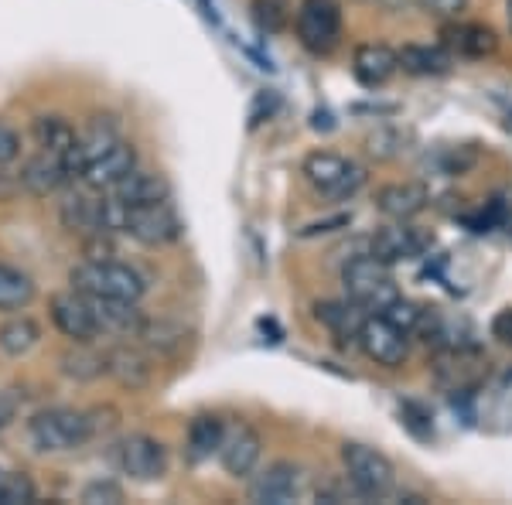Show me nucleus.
<instances>
[{
	"label": "nucleus",
	"mask_w": 512,
	"mask_h": 505,
	"mask_svg": "<svg viewBox=\"0 0 512 505\" xmlns=\"http://www.w3.org/2000/svg\"><path fill=\"white\" fill-rule=\"evenodd\" d=\"M72 291L86 294V297H113V301H140L144 297V277L130 267V263H120L113 256L106 260H82L72 267L69 273Z\"/></svg>",
	"instance_id": "f257e3e1"
},
{
	"label": "nucleus",
	"mask_w": 512,
	"mask_h": 505,
	"mask_svg": "<svg viewBox=\"0 0 512 505\" xmlns=\"http://www.w3.org/2000/svg\"><path fill=\"white\" fill-rule=\"evenodd\" d=\"M28 437L38 451L45 454H62V451H76L93 437V420L82 410L69 407H52L41 410L28 420Z\"/></svg>",
	"instance_id": "f03ea898"
},
{
	"label": "nucleus",
	"mask_w": 512,
	"mask_h": 505,
	"mask_svg": "<svg viewBox=\"0 0 512 505\" xmlns=\"http://www.w3.org/2000/svg\"><path fill=\"white\" fill-rule=\"evenodd\" d=\"M342 284H345L349 301H355L362 311H373V314H383L386 304L400 297L390 277V263H383L373 253L352 256L342 267Z\"/></svg>",
	"instance_id": "7ed1b4c3"
},
{
	"label": "nucleus",
	"mask_w": 512,
	"mask_h": 505,
	"mask_svg": "<svg viewBox=\"0 0 512 505\" xmlns=\"http://www.w3.org/2000/svg\"><path fill=\"white\" fill-rule=\"evenodd\" d=\"M301 175L318 195L335 198V202H345V198H352L366 185V168L332 151H315L304 157Z\"/></svg>",
	"instance_id": "20e7f679"
},
{
	"label": "nucleus",
	"mask_w": 512,
	"mask_h": 505,
	"mask_svg": "<svg viewBox=\"0 0 512 505\" xmlns=\"http://www.w3.org/2000/svg\"><path fill=\"white\" fill-rule=\"evenodd\" d=\"M342 465L359 499H386L396 485V468L383 451L369 444H342Z\"/></svg>",
	"instance_id": "39448f33"
},
{
	"label": "nucleus",
	"mask_w": 512,
	"mask_h": 505,
	"mask_svg": "<svg viewBox=\"0 0 512 505\" xmlns=\"http://www.w3.org/2000/svg\"><path fill=\"white\" fill-rule=\"evenodd\" d=\"M297 41L311 55H332L342 38V7L335 0H301L294 14Z\"/></svg>",
	"instance_id": "423d86ee"
},
{
	"label": "nucleus",
	"mask_w": 512,
	"mask_h": 505,
	"mask_svg": "<svg viewBox=\"0 0 512 505\" xmlns=\"http://www.w3.org/2000/svg\"><path fill=\"white\" fill-rule=\"evenodd\" d=\"M123 233L134 236L140 246H168L181 236V219H178L175 205H171V198L127 205V215H123Z\"/></svg>",
	"instance_id": "0eeeda50"
},
{
	"label": "nucleus",
	"mask_w": 512,
	"mask_h": 505,
	"mask_svg": "<svg viewBox=\"0 0 512 505\" xmlns=\"http://www.w3.org/2000/svg\"><path fill=\"white\" fill-rule=\"evenodd\" d=\"M355 342H359V349L369 355L373 362L379 366H403L407 362V331L396 328L390 318H383V314H369V318H362L359 325V335H355Z\"/></svg>",
	"instance_id": "6e6552de"
},
{
	"label": "nucleus",
	"mask_w": 512,
	"mask_h": 505,
	"mask_svg": "<svg viewBox=\"0 0 512 505\" xmlns=\"http://www.w3.org/2000/svg\"><path fill=\"white\" fill-rule=\"evenodd\" d=\"M52 325L62 331L69 342H79V345H93L103 328L96 321V311H93V301L79 291H65V294H55L52 304Z\"/></svg>",
	"instance_id": "1a4fd4ad"
},
{
	"label": "nucleus",
	"mask_w": 512,
	"mask_h": 505,
	"mask_svg": "<svg viewBox=\"0 0 512 505\" xmlns=\"http://www.w3.org/2000/svg\"><path fill=\"white\" fill-rule=\"evenodd\" d=\"M117 465L134 482H158L168 471V447L158 437L130 434L117 444Z\"/></svg>",
	"instance_id": "9d476101"
},
{
	"label": "nucleus",
	"mask_w": 512,
	"mask_h": 505,
	"mask_svg": "<svg viewBox=\"0 0 512 505\" xmlns=\"http://www.w3.org/2000/svg\"><path fill=\"white\" fill-rule=\"evenodd\" d=\"M137 171V147L130 140H120L113 151H106L103 157H96L93 164L79 171L82 188L89 192H113L123 178H130Z\"/></svg>",
	"instance_id": "9b49d317"
},
{
	"label": "nucleus",
	"mask_w": 512,
	"mask_h": 505,
	"mask_svg": "<svg viewBox=\"0 0 512 505\" xmlns=\"http://www.w3.org/2000/svg\"><path fill=\"white\" fill-rule=\"evenodd\" d=\"M260 454H263V441L260 434L250 427V424H229L226 434H222V444H219V461L222 468L229 471L233 478H246L253 475V468L260 465Z\"/></svg>",
	"instance_id": "f8f14e48"
},
{
	"label": "nucleus",
	"mask_w": 512,
	"mask_h": 505,
	"mask_svg": "<svg viewBox=\"0 0 512 505\" xmlns=\"http://www.w3.org/2000/svg\"><path fill=\"white\" fill-rule=\"evenodd\" d=\"M72 178H76V171H72V164L59 154L38 151L35 157H28V161L21 164V185L38 198L59 195Z\"/></svg>",
	"instance_id": "ddd939ff"
},
{
	"label": "nucleus",
	"mask_w": 512,
	"mask_h": 505,
	"mask_svg": "<svg viewBox=\"0 0 512 505\" xmlns=\"http://www.w3.org/2000/svg\"><path fill=\"white\" fill-rule=\"evenodd\" d=\"M59 219L69 233H79L86 239L99 236L103 233V192H89V188L65 192L59 202Z\"/></svg>",
	"instance_id": "4468645a"
},
{
	"label": "nucleus",
	"mask_w": 512,
	"mask_h": 505,
	"mask_svg": "<svg viewBox=\"0 0 512 505\" xmlns=\"http://www.w3.org/2000/svg\"><path fill=\"white\" fill-rule=\"evenodd\" d=\"M106 376L127 389H147L154 383V352L144 345H117L106 352Z\"/></svg>",
	"instance_id": "2eb2a0df"
},
{
	"label": "nucleus",
	"mask_w": 512,
	"mask_h": 505,
	"mask_svg": "<svg viewBox=\"0 0 512 505\" xmlns=\"http://www.w3.org/2000/svg\"><path fill=\"white\" fill-rule=\"evenodd\" d=\"M301 492V471L291 461H274L267 465V471L253 478L250 485V502H260V505H287L297 499Z\"/></svg>",
	"instance_id": "dca6fc26"
},
{
	"label": "nucleus",
	"mask_w": 512,
	"mask_h": 505,
	"mask_svg": "<svg viewBox=\"0 0 512 505\" xmlns=\"http://www.w3.org/2000/svg\"><path fill=\"white\" fill-rule=\"evenodd\" d=\"M120 140H123L120 123L113 120V117H93V120H89L86 127L79 130L76 151L69 154V164H72V171H76V178H79V171L86 168V164H93L96 157H103L106 151H113Z\"/></svg>",
	"instance_id": "f3484780"
},
{
	"label": "nucleus",
	"mask_w": 512,
	"mask_h": 505,
	"mask_svg": "<svg viewBox=\"0 0 512 505\" xmlns=\"http://www.w3.org/2000/svg\"><path fill=\"white\" fill-rule=\"evenodd\" d=\"M427 205H431V195H427V188L417 185V181H393V185H383L376 192V209L396 222L417 219Z\"/></svg>",
	"instance_id": "a211bd4d"
},
{
	"label": "nucleus",
	"mask_w": 512,
	"mask_h": 505,
	"mask_svg": "<svg viewBox=\"0 0 512 505\" xmlns=\"http://www.w3.org/2000/svg\"><path fill=\"white\" fill-rule=\"evenodd\" d=\"M396 72H400V59H396L393 48L386 45H359L352 55V76L362 82L366 89H379L386 86Z\"/></svg>",
	"instance_id": "6ab92c4d"
},
{
	"label": "nucleus",
	"mask_w": 512,
	"mask_h": 505,
	"mask_svg": "<svg viewBox=\"0 0 512 505\" xmlns=\"http://www.w3.org/2000/svg\"><path fill=\"white\" fill-rule=\"evenodd\" d=\"M188 338H192V331L168 318H144V325L137 331V342L144 345L147 352L168 355V359L188 349Z\"/></svg>",
	"instance_id": "aec40b11"
},
{
	"label": "nucleus",
	"mask_w": 512,
	"mask_h": 505,
	"mask_svg": "<svg viewBox=\"0 0 512 505\" xmlns=\"http://www.w3.org/2000/svg\"><path fill=\"white\" fill-rule=\"evenodd\" d=\"M427 239L417 233V229L410 226H386L379 229V233L373 236V256H379L383 263H400V260H414V256L424 253Z\"/></svg>",
	"instance_id": "412c9836"
},
{
	"label": "nucleus",
	"mask_w": 512,
	"mask_h": 505,
	"mask_svg": "<svg viewBox=\"0 0 512 505\" xmlns=\"http://www.w3.org/2000/svg\"><path fill=\"white\" fill-rule=\"evenodd\" d=\"M96 311V321L103 328V335H123L137 338L140 325H144V314L134 301H113V297H89Z\"/></svg>",
	"instance_id": "4be33fe9"
},
{
	"label": "nucleus",
	"mask_w": 512,
	"mask_h": 505,
	"mask_svg": "<svg viewBox=\"0 0 512 505\" xmlns=\"http://www.w3.org/2000/svg\"><path fill=\"white\" fill-rule=\"evenodd\" d=\"M444 45L451 52L465 55V59H485V55H492L499 48V38H495L489 24H451L444 31Z\"/></svg>",
	"instance_id": "5701e85b"
},
{
	"label": "nucleus",
	"mask_w": 512,
	"mask_h": 505,
	"mask_svg": "<svg viewBox=\"0 0 512 505\" xmlns=\"http://www.w3.org/2000/svg\"><path fill=\"white\" fill-rule=\"evenodd\" d=\"M31 137L41 151L48 154H59L69 161V154L76 151V140H79V130L72 127L65 117H35L31 120Z\"/></svg>",
	"instance_id": "b1692460"
},
{
	"label": "nucleus",
	"mask_w": 512,
	"mask_h": 505,
	"mask_svg": "<svg viewBox=\"0 0 512 505\" xmlns=\"http://www.w3.org/2000/svg\"><path fill=\"white\" fill-rule=\"evenodd\" d=\"M222 434H226V424L212 413H202L188 424V437H185V454L188 461H209L212 454H219V444H222Z\"/></svg>",
	"instance_id": "393cba45"
},
{
	"label": "nucleus",
	"mask_w": 512,
	"mask_h": 505,
	"mask_svg": "<svg viewBox=\"0 0 512 505\" xmlns=\"http://www.w3.org/2000/svg\"><path fill=\"white\" fill-rule=\"evenodd\" d=\"M31 301H35V280L24 270L0 260V311L4 314L24 311Z\"/></svg>",
	"instance_id": "a878e982"
},
{
	"label": "nucleus",
	"mask_w": 512,
	"mask_h": 505,
	"mask_svg": "<svg viewBox=\"0 0 512 505\" xmlns=\"http://www.w3.org/2000/svg\"><path fill=\"white\" fill-rule=\"evenodd\" d=\"M396 59H400V69L410 72V76H444V72H451V55L431 45H403Z\"/></svg>",
	"instance_id": "bb28decb"
},
{
	"label": "nucleus",
	"mask_w": 512,
	"mask_h": 505,
	"mask_svg": "<svg viewBox=\"0 0 512 505\" xmlns=\"http://www.w3.org/2000/svg\"><path fill=\"white\" fill-rule=\"evenodd\" d=\"M113 195L120 198V202L127 205H140V202H158V198H171V188L168 181L161 175H154V171H134L130 178H123L117 188H113Z\"/></svg>",
	"instance_id": "cd10ccee"
},
{
	"label": "nucleus",
	"mask_w": 512,
	"mask_h": 505,
	"mask_svg": "<svg viewBox=\"0 0 512 505\" xmlns=\"http://www.w3.org/2000/svg\"><path fill=\"white\" fill-rule=\"evenodd\" d=\"M315 314L335 338H355L359 335L362 318H366L355 301H325V304H318Z\"/></svg>",
	"instance_id": "c85d7f7f"
},
{
	"label": "nucleus",
	"mask_w": 512,
	"mask_h": 505,
	"mask_svg": "<svg viewBox=\"0 0 512 505\" xmlns=\"http://www.w3.org/2000/svg\"><path fill=\"white\" fill-rule=\"evenodd\" d=\"M38 342H41V328H38V321L28 318V314H18V318L0 325V352L11 355V359L28 355Z\"/></svg>",
	"instance_id": "c756f323"
},
{
	"label": "nucleus",
	"mask_w": 512,
	"mask_h": 505,
	"mask_svg": "<svg viewBox=\"0 0 512 505\" xmlns=\"http://www.w3.org/2000/svg\"><path fill=\"white\" fill-rule=\"evenodd\" d=\"M62 372L79 383H93V379L106 376V352H96L93 345H79L62 355Z\"/></svg>",
	"instance_id": "7c9ffc66"
},
{
	"label": "nucleus",
	"mask_w": 512,
	"mask_h": 505,
	"mask_svg": "<svg viewBox=\"0 0 512 505\" xmlns=\"http://www.w3.org/2000/svg\"><path fill=\"white\" fill-rule=\"evenodd\" d=\"M250 18L263 35H280L294 18V4L291 0H253Z\"/></svg>",
	"instance_id": "2f4dec72"
},
{
	"label": "nucleus",
	"mask_w": 512,
	"mask_h": 505,
	"mask_svg": "<svg viewBox=\"0 0 512 505\" xmlns=\"http://www.w3.org/2000/svg\"><path fill=\"white\" fill-rule=\"evenodd\" d=\"M24 502H35L31 478L18 475V471H0V505H24Z\"/></svg>",
	"instance_id": "473e14b6"
},
{
	"label": "nucleus",
	"mask_w": 512,
	"mask_h": 505,
	"mask_svg": "<svg viewBox=\"0 0 512 505\" xmlns=\"http://www.w3.org/2000/svg\"><path fill=\"white\" fill-rule=\"evenodd\" d=\"M383 318H390L396 328H403L407 335H417L420 321H424V308H417L414 301H403V297H396V301L386 304Z\"/></svg>",
	"instance_id": "72a5a7b5"
},
{
	"label": "nucleus",
	"mask_w": 512,
	"mask_h": 505,
	"mask_svg": "<svg viewBox=\"0 0 512 505\" xmlns=\"http://www.w3.org/2000/svg\"><path fill=\"white\" fill-rule=\"evenodd\" d=\"M400 417H403V424H407L410 430H414L417 437H434V424H431V417H427V410H420L417 403H403Z\"/></svg>",
	"instance_id": "f704fd0d"
},
{
	"label": "nucleus",
	"mask_w": 512,
	"mask_h": 505,
	"mask_svg": "<svg viewBox=\"0 0 512 505\" xmlns=\"http://www.w3.org/2000/svg\"><path fill=\"white\" fill-rule=\"evenodd\" d=\"M82 502H123V488L113 482H93L82 492Z\"/></svg>",
	"instance_id": "c9c22d12"
},
{
	"label": "nucleus",
	"mask_w": 512,
	"mask_h": 505,
	"mask_svg": "<svg viewBox=\"0 0 512 505\" xmlns=\"http://www.w3.org/2000/svg\"><path fill=\"white\" fill-rule=\"evenodd\" d=\"M420 4H424V11L434 14V18L451 21V18H458V14L465 11L468 0H420Z\"/></svg>",
	"instance_id": "e433bc0d"
},
{
	"label": "nucleus",
	"mask_w": 512,
	"mask_h": 505,
	"mask_svg": "<svg viewBox=\"0 0 512 505\" xmlns=\"http://www.w3.org/2000/svg\"><path fill=\"white\" fill-rule=\"evenodd\" d=\"M18 154H21V137L14 134L7 123H0V168L11 164V161H18Z\"/></svg>",
	"instance_id": "4c0bfd02"
},
{
	"label": "nucleus",
	"mask_w": 512,
	"mask_h": 505,
	"mask_svg": "<svg viewBox=\"0 0 512 505\" xmlns=\"http://www.w3.org/2000/svg\"><path fill=\"white\" fill-rule=\"evenodd\" d=\"M274 106H277V96L274 93H256V99H253V110H250V127H256V123H263V113H274Z\"/></svg>",
	"instance_id": "58836bf2"
},
{
	"label": "nucleus",
	"mask_w": 512,
	"mask_h": 505,
	"mask_svg": "<svg viewBox=\"0 0 512 505\" xmlns=\"http://www.w3.org/2000/svg\"><path fill=\"white\" fill-rule=\"evenodd\" d=\"M492 338H499L502 345H512V308L499 311L492 318Z\"/></svg>",
	"instance_id": "ea45409f"
},
{
	"label": "nucleus",
	"mask_w": 512,
	"mask_h": 505,
	"mask_svg": "<svg viewBox=\"0 0 512 505\" xmlns=\"http://www.w3.org/2000/svg\"><path fill=\"white\" fill-rule=\"evenodd\" d=\"M11 417H14V403H11V400H4V396H0V427H4Z\"/></svg>",
	"instance_id": "a19ab883"
},
{
	"label": "nucleus",
	"mask_w": 512,
	"mask_h": 505,
	"mask_svg": "<svg viewBox=\"0 0 512 505\" xmlns=\"http://www.w3.org/2000/svg\"><path fill=\"white\" fill-rule=\"evenodd\" d=\"M509 24H512V0H509Z\"/></svg>",
	"instance_id": "79ce46f5"
}]
</instances>
